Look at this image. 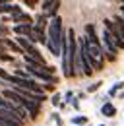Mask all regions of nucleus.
I'll return each mask as SVG.
<instances>
[{"label": "nucleus", "mask_w": 124, "mask_h": 126, "mask_svg": "<svg viewBox=\"0 0 124 126\" xmlns=\"http://www.w3.org/2000/svg\"><path fill=\"white\" fill-rule=\"evenodd\" d=\"M48 43H46V47L50 48V52L54 54V56H58L62 54V41H64V37H62V19L60 17H52L50 19V23H48Z\"/></svg>", "instance_id": "obj_1"}, {"label": "nucleus", "mask_w": 124, "mask_h": 126, "mask_svg": "<svg viewBox=\"0 0 124 126\" xmlns=\"http://www.w3.org/2000/svg\"><path fill=\"white\" fill-rule=\"evenodd\" d=\"M14 31L17 33V35H21V37L31 39V35H33V27H31V25H16Z\"/></svg>", "instance_id": "obj_2"}, {"label": "nucleus", "mask_w": 124, "mask_h": 126, "mask_svg": "<svg viewBox=\"0 0 124 126\" xmlns=\"http://www.w3.org/2000/svg\"><path fill=\"white\" fill-rule=\"evenodd\" d=\"M14 21H17V25H31V19L27 14H21V12H17V14H14Z\"/></svg>", "instance_id": "obj_3"}, {"label": "nucleus", "mask_w": 124, "mask_h": 126, "mask_svg": "<svg viewBox=\"0 0 124 126\" xmlns=\"http://www.w3.org/2000/svg\"><path fill=\"white\" fill-rule=\"evenodd\" d=\"M58 6H60V2H45V4H43V10L48 12V14H54V12L58 10Z\"/></svg>", "instance_id": "obj_4"}, {"label": "nucleus", "mask_w": 124, "mask_h": 126, "mask_svg": "<svg viewBox=\"0 0 124 126\" xmlns=\"http://www.w3.org/2000/svg\"><path fill=\"white\" fill-rule=\"evenodd\" d=\"M2 45H6L8 48H12L14 52H21V47H19L17 43H14V41H10V39H6V37L2 39Z\"/></svg>", "instance_id": "obj_5"}, {"label": "nucleus", "mask_w": 124, "mask_h": 126, "mask_svg": "<svg viewBox=\"0 0 124 126\" xmlns=\"http://www.w3.org/2000/svg\"><path fill=\"white\" fill-rule=\"evenodd\" d=\"M101 114H103V116H114V107H112L110 103H105V105L101 107Z\"/></svg>", "instance_id": "obj_6"}, {"label": "nucleus", "mask_w": 124, "mask_h": 126, "mask_svg": "<svg viewBox=\"0 0 124 126\" xmlns=\"http://www.w3.org/2000/svg\"><path fill=\"white\" fill-rule=\"evenodd\" d=\"M0 12H12V14H17V12H19V6H14V4H0Z\"/></svg>", "instance_id": "obj_7"}, {"label": "nucleus", "mask_w": 124, "mask_h": 126, "mask_svg": "<svg viewBox=\"0 0 124 126\" xmlns=\"http://www.w3.org/2000/svg\"><path fill=\"white\" fill-rule=\"evenodd\" d=\"M0 60H12V56H10V54H6V52L0 48Z\"/></svg>", "instance_id": "obj_8"}, {"label": "nucleus", "mask_w": 124, "mask_h": 126, "mask_svg": "<svg viewBox=\"0 0 124 126\" xmlns=\"http://www.w3.org/2000/svg\"><path fill=\"white\" fill-rule=\"evenodd\" d=\"M0 78H2V79H8V81H10V78H12V76H10V74H6V72L0 68Z\"/></svg>", "instance_id": "obj_9"}, {"label": "nucleus", "mask_w": 124, "mask_h": 126, "mask_svg": "<svg viewBox=\"0 0 124 126\" xmlns=\"http://www.w3.org/2000/svg\"><path fill=\"white\" fill-rule=\"evenodd\" d=\"M25 4H27V6H31V8H35V0H25Z\"/></svg>", "instance_id": "obj_10"}, {"label": "nucleus", "mask_w": 124, "mask_h": 126, "mask_svg": "<svg viewBox=\"0 0 124 126\" xmlns=\"http://www.w3.org/2000/svg\"><path fill=\"white\" fill-rule=\"evenodd\" d=\"M6 31H8L6 27H0V35H6Z\"/></svg>", "instance_id": "obj_11"}, {"label": "nucleus", "mask_w": 124, "mask_h": 126, "mask_svg": "<svg viewBox=\"0 0 124 126\" xmlns=\"http://www.w3.org/2000/svg\"><path fill=\"white\" fill-rule=\"evenodd\" d=\"M120 10H122V16H124V6H122V8H120Z\"/></svg>", "instance_id": "obj_12"}]
</instances>
